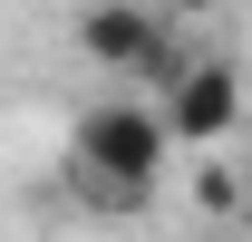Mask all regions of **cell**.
Masks as SVG:
<instances>
[{"mask_svg": "<svg viewBox=\"0 0 252 242\" xmlns=\"http://www.w3.org/2000/svg\"><path fill=\"white\" fill-rule=\"evenodd\" d=\"M233 213H243V233H252V165L233 175Z\"/></svg>", "mask_w": 252, "mask_h": 242, "instance_id": "277c9868", "label": "cell"}, {"mask_svg": "<svg viewBox=\"0 0 252 242\" xmlns=\"http://www.w3.org/2000/svg\"><path fill=\"white\" fill-rule=\"evenodd\" d=\"M165 126L146 97H97L88 117L68 126V146H59V194L78 213H97V223H126V213H146L156 204V184H165Z\"/></svg>", "mask_w": 252, "mask_h": 242, "instance_id": "6da1fadb", "label": "cell"}, {"mask_svg": "<svg viewBox=\"0 0 252 242\" xmlns=\"http://www.w3.org/2000/svg\"><path fill=\"white\" fill-rule=\"evenodd\" d=\"M156 126L165 146H214L243 126V68L214 49H175V68L156 78Z\"/></svg>", "mask_w": 252, "mask_h": 242, "instance_id": "7a4b0ae2", "label": "cell"}, {"mask_svg": "<svg viewBox=\"0 0 252 242\" xmlns=\"http://www.w3.org/2000/svg\"><path fill=\"white\" fill-rule=\"evenodd\" d=\"M78 49L107 78H165L175 68V30H165V10H146V0H88L78 10Z\"/></svg>", "mask_w": 252, "mask_h": 242, "instance_id": "3957f363", "label": "cell"}]
</instances>
